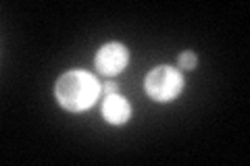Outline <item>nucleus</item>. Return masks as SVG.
Instances as JSON below:
<instances>
[{
  "instance_id": "nucleus-1",
  "label": "nucleus",
  "mask_w": 250,
  "mask_h": 166,
  "mask_svg": "<svg viewBox=\"0 0 250 166\" xmlns=\"http://www.w3.org/2000/svg\"><path fill=\"white\" fill-rule=\"evenodd\" d=\"M103 93V83L88 71H69L59 77L54 85V98L69 112L90 110Z\"/></svg>"
},
{
  "instance_id": "nucleus-2",
  "label": "nucleus",
  "mask_w": 250,
  "mask_h": 166,
  "mask_svg": "<svg viewBox=\"0 0 250 166\" xmlns=\"http://www.w3.org/2000/svg\"><path fill=\"white\" fill-rule=\"evenodd\" d=\"M144 90L154 102H171L184 90V75L175 67H154L144 79Z\"/></svg>"
},
{
  "instance_id": "nucleus-3",
  "label": "nucleus",
  "mask_w": 250,
  "mask_h": 166,
  "mask_svg": "<svg viewBox=\"0 0 250 166\" xmlns=\"http://www.w3.org/2000/svg\"><path fill=\"white\" fill-rule=\"evenodd\" d=\"M127 62H129V50L119 42H111V44H104L96 52L94 67H96L98 73L113 77V75H119L127 67Z\"/></svg>"
},
{
  "instance_id": "nucleus-4",
  "label": "nucleus",
  "mask_w": 250,
  "mask_h": 166,
  "mask_svg": "<svg viewBox=\"0 0 250 166\" xmlns=\"http://www.w3.org/2000/svg\"><path fill=\"white\" fill-rule=\"evenodd\" d=\"M103 116L111 125H123L131 118V104L119 93H108L103 102Z\"/></svg>"
},
{
  "instance_id": "nucleus-5",
  "label": "nucleus",
  "mask_w": 250,
  "mask_h": 166,
  "mask_svg": "<svg viewBox=\"0 0 250 166\" xmlns=\"http://www.w3.org/2000/svg\"><path fill=\"white\" fill-rule=\"evenodd\" d=\"M198 65V56L194 54L192 50H188V52H182L179 54V58H177V67L179 69H184V71H194Z\"/></svg>"
},
{
  "instance_id": "nucleus-6",
  "label": "nucleus",
  "mask_w": 250,
  "mask_h": 166,
  "mask_svg": "<svg viewBox=\"0 0 250 166\" xmlns=\"http://www.w3.org/2000/svg\"><path fill=\"white\" fill-rule=\"evenodd\" d=\"M103 93L104 96H108V93H119V85H117L115 81H108L103 85Z\"/></svg>"
}]
</instances>
